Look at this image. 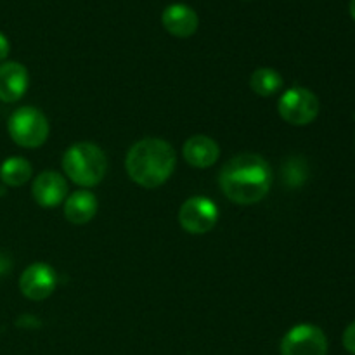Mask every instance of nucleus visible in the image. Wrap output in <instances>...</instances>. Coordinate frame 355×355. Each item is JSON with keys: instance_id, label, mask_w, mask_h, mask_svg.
<instances>
[{"instance_id": "nucleus-8", "label": "nucleus", "mask_w": 355, "mask_h": 355, "mask_svg": "<svg viewBox=\"0 0 355 355\" xmlns=\"http://www.w3.org/2000/svg\"><path fill=\"white\" fill-rule=\"evenodd\" d=\"M58 284V276L51 266L44 262L31 263L19 277V290L28 300L40 302L51 297Z\"/></svg>"}, {"instance_id": "nucleus-13", "label": "nucleus", "mask_w": 355, "mask_h": 355, "mask_svg": "<svg viewBox=\"0 0 355 355\" xmlns=\"http://www.w3.org/2000/svg\"><path fill=\"white\" fill-rule=\"evenodd\" d=\"M97 198L90 191H76L64 200V217L71 224L82 225L92 220L97 214Z\"/></svg>"}, {"instance_id": "nucleus-16", "label": "nucleus", "mask_w": 355, "mask_h": 355, "mask_svg": "<svg viewBox=\"0 0 355 355\" xmlns=\"http://www.w3.org/2000/svg\"><path fill=\"white\" fill-rule=\"evenodd\" d=\"M342 340H343V347H345L347 352L355 355V321L352 322V324L347 326Z\"/></svg>"}, {"instance_id": "nucleus-15", "label": "nucleus", "mask_w": 355, "mask_h": 355, "mask_svg": "<svg viewBox=\"0 0 355 355\" xmlns=\"http://www.w3.org/2000/svg\"><path fill=\"white\" fill-rule=\"evenodd\" d=\"M250 87L260 97H270L283 89V76L272 68H259L250 76Z\"/></svg>"}, {"instance_id": "nucleus-1", "label": "nucleus", "mask_w": 355, "mask_h": 355, "mask_svg": "<svg viewBox=\"0 0 355 355\" xmlns=\"http://www.w3.org/2000/svg\"><path fill=\"white\" fill-rule=\"evenodd\" d=\"M218 186L232 203L255 205L267 196L272 186V168L263 156L243 153L222 166Z\"/></svg>"}, {"instance_id": "nucleus-3", "label": "nucleus", "mask_w": 355, "mask_h": 355, "mask_svg": "<svg viewBox=\"0 0 355 355\" xmlns=\"http://www.w3.org/2000/svg\"><path fill=\"white\" fill-rule=\"evenodd\" d=\"M62 170L78 186L92 187L106 177L107 158L94 142H76L62 155Z\"/></svg>"}, {"instance_id": "nucleus-12", "label": "nucleus", "mask_w": 355, "mask_h": 355, "mask_svg": "<svg viewBox=\"0 0 355 355\" xmlns=\"http://www.w3.org/2000/svg\"><path fill=\"white\" fill-rule=\"evenodd\" d=\"M184 159L194 168H210L220 156V148L208 135H193L184 142Z\"/></svg>"}, {"instance_id": "nucleus-6", "label": "nucleus", "mask_w": 355, "mask_h": 355, "mask_svg": "<svg viewBox=\"0 0 355 355\" xmlns=\"http://www.w3.org/2000/svg\"><path fill=\"white\" fill-rule=\"evenodd\" d=\"M179 222L189 234L210 232L218 222V208L210 198L193 196L184 201L179 210Z\"/></svg>"}, {"instance_id": "nucleus-17", "label": "nucleus", "mask_w": 355, "mask_h": 355, "mask_svg": "<svg viewBox=\"0 0 355 355\" xmlns=\"http://www.w3.org/2000/svg\"><path fill=\"white\" fill-rule=\"evenodd\" d=\"M9 51H10V45H9V40H7L6 35L0 31V62L6 61V58L9 55Z\"/></svg>"}, {"instance_id": "nucleus-14", "label": "nucleus", "mask_w": 355, "mask_h": 355, "mask_svg": "<svg viewBox=\"0 0 355 355\" xmlns=\"http://www.w3.org/2000/svg\"><path fill=\"white\" fill-rule=\"evenodd\" d=\"M33 175L31 163L21 156H10L0 165V179L10 187H19L26 184Z\"/></svg>"}, {"instance_id": "nucleus-2", "label": "nucleus", "mask_w": 355, "mask_h": 355, "mask_svg": "<svg viewBox=\"0 0 355 355\" xmlns=\"http://www.w3.org/2000/svg\"><path fill=\"white\" fill-rule=\"evenodd\" d=\"M175 165V149L158 137L141 139L128 149L125 158L128 177L146 189L163 186L172 177Z\"/></svg>"}, {"instance_id": "nucleus-7", "label": "nucleus", "mask_w": 355, "mask_h": 355, "mask_svg": "<svg viewBox=\"0 0 355 355\" xmlns=\"http://www.w3.org/2000/svg\"><path fill=\"white\" fill-rule=\"evenodd\" d=\"M328 338L324 331L314 324H298L284 335L281 355H326Z\"/></svg>"}, {"instance_id": "nucleus-11", "label": "nucleus", "mask_w": 355, "mask_h": 355, "mask_svg": "<svg viewBox=\"0 0 355 355\" xmlns=\"http://www.w3.org/2000/svg\"><path fill=\"white\" fill-rule=\"evenodd\" d=\"M162 23L163 28L173 37L187 38L196 33L200 19L193 7L186 3H172L163 10Z\"/></svg>"}, {"instance_id": "nucleus-10", "label": "nucleus", "mask_w": 355, "mask_h": 355, "mask_svg": "<svg viewBox=\"0 0 355 355\" xmlns=\"http://www.w3.org/2000/svg\"><path fill=\"white\" fill-rule=\"evenodd\" d=\"M30 85L28 69L17 61H7L0 64V101L17 103L26 94Z\"/></svg>"}, {"instance_id": "nucleus-18", "label": "nucleus", "mask_w": 355, "mask_h": 355, "mask_svg": "<svg viewBox=\"0 0 355 355\" xmlns=\"http://www.w3.org/2000/svg\"><path fill=\"white\" fill-rule=\"evenodd\" d=\"M350 16H352L355 21V0H350Z\"/></svg>"}, {"instance_id": "nucleus-9", "label": "nucleus", "mask_w": 355, "mask_h": 355, "mask_svg": "<svg viewBox=\"0 0 355 355\" xmlns=\"http://www.w3.org/2000/svg\"><path fill=\"white\" fill-rule=\"evenodd\" d=\"M31 194L42 208H55L64 203L66 194H68V182L61 173L47 170L33 180Z\"/></svg>"}, {"instance_id": "nucleus-4", "label": "nucleus", "mask_w": 355, "mask_h": 355, "mask_svg": "<svg viewBox=\"0 0 355 355\" xmlns=\"http://www.w3.org/2000/svg\"><path fill=\"white\" fill-rule=\"evenodd\" d=\"M7 130L17 146L35 149L45 144L51 127L47 116L40 110L33 106H23L9 116Z\"/></svg>"}, {"instance_id": "nucleus-5", "label": "nucleus", "mask_w": 355, "mask_h": 355, "mask_svg": "<svg viewBox=\"0 0 355 355\" xmlns=\"http://www.w3.org/2000/svg\"><path fill=\"white\" fill-rule=\"evenodd\" d=\"M281 118L295 127H305L312 123L319 114V99L312 90L305 87H291L277 103Z\"/></svg>"}]
</instances>
